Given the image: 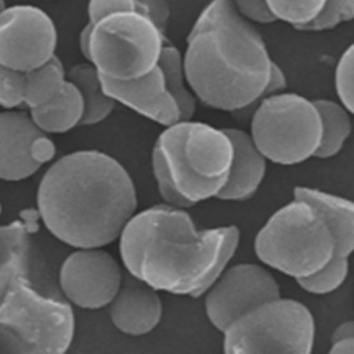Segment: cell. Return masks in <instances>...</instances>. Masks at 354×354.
<instances>
[{
	"instance_id": "cell-34",
	"label": "cell",
	"mask_w": 354,
	"mask_h": 354,
	"mask_svg": "<svg viewBox=\"0 0 354 354\" xmlns=\"http://www.w3.org/2000/svg\"><path fill=\"white\" fill-rule=\"evenodd\" d=\"M0 213H1V205H0Z\"/></svg>"
},
{
	"instance_id": "cell-19",
	"label": "cell",
	"mask_w": 354,
	"mask_h": 354,
	"mask_svg": "<svg viewBox=\"0 0 354 354\" xmlns=\"http://www.w3.org/2000/svg\"><path fill=\"white\" fill-rule=\"evenodd\" d=\"M66 80L79 90L83 100L84 112L80 126L97 124L112 113L116 102L105 94L98 72L91 64L73 65L66 72Z\"/></svg>"
},
{
	"instance_id": "cell-18",
	"label": "cell",
	"mask_w": 354,
	"mask_h": 354,
	"mask_svg": "<svg viewBox=\"0 0 354 354\" xmlns=\"http://www.w3.org/2000/svg\"><path fill=\"white\" fill-rule=\"evenodd\" d=\"M84 106L79 90L66 80L61 93L50 102L29 109V116L41 133H66L80 126Z\"/></svg>"
},
{
	"instance_id": "cell-31",
	"label": "cell",
	"mask_w": 354,
	"mask_h": 354,
	"mask_svg": "<svg viewBox=\"0 0 354 354\" xmlns=\"http://www.w3.org/2000/svg\"><path fill=\"white\" fill-rule=\"evenodd\" d=\"M328 354H354V337L332 342Z\"/></svg>"
},
{
	"instance_id": "cell-7",
	"label": "cell",
	"mask_w": 354,
	"mask_h": 354,
	"mask_svg": "<svg viewBox=\"0 0 354 354\" xmlns=\"http://www.w3.org/2000/svg\"><path fill=\"white\" fill-rule=\"evenodd\" d=\"M166 36L147 17L130 11L101 18L83 28L79 47L100 76L133 80L158 66Z\"/></svg>"
},
{
	"instance_id": "cell-22",
	"label": "cell",
	"mask_w": 354,
	"mask_h": 354,
	"mask_svg": "<svg viewBox=\"0 0 354 354\" xmlns=\"http://www.w3.org/2000/svg\"><path fill=\"white\" fill-rule=\"evenodd\" d=\"M322 122V138L314 158L328 159L335 156L343 148L351 133L350 112L339 102L330 100H313Z\"/></svg>"
},
{
	"instance_id": "cell-10",
	"label": "cell",
	"mask_w": 354,
	"mask_h": 354,
	"mask_svg": "<svg viewBox=\"0 0 354 354\" xmlns=\"http://www.w3.org/2000/svg\"><path fill=\"white\" fill-rule=\"evenodd\" d=\"M281 299L272 274L256 263L225 267L205 293V311L210 324L224 332L234 321L270 301Z\"/></svg>"
},
{
	"instance_id": "cell-15",
	"label": "cell",
	"mask_w": 354,
	"mask_h": 354,
	"mask_svg": "<svg viewBox=\"0 0 354 354\" xmlns=\"http://www.w3.org/2000/svg\"><path fill=\"white\" fill-rule=\"evenodd\" d=\"M109 317L118 330L129 336H142L153 330L162 319V299L153 288L129 275L109 303Z\"/></svg>"
},
{
	"instance_id": "cell-30",
	"label": "cell",
	"mask_w": 354,
	"mask_h": 354,
	"mask_svg": "<svg viewBox=\"0 0 354 354\" xmlns=\"http://www.w3.org/2000/svg\"><path fill=\"white\" fill-rule=\"evenodd\" d=\"M286 87V77L283 71L274 62L271 66V73H270V79H268V84L266 87V91L263 94V97H268L272 94H278L282 93V90Z\"/></svg>"
},
{
	"instance_id": "cell-4",
	"label": "cell",
	"mask_w": 354,
	"mask_h": 354,
	"mask_svg": "<svg viewBox=\"0 0 354 354\" xmlns=\"http://www.w3.org/2000/svg\"><path fill=\"white\" fill-rule=\"evenodd\" d=\"M37 209L0 225V354H66L75 336L72 306L44 293L30 275Z\"/></svg>"
},
{
	"instance_id": "cell-32",
	"label": "cell",
	"mask_w": 354,
	"mask_h": 354,
	"mask_svg": "<svg viewBox=\"0 0 354 354\" xmlns=\"http://www.w3.org/2000/svg\"><path fill=\"white\" fill-rule=\"evenodd\" d=\"M348 337H354V322L353 321H344L340 325H337L332 333L330 342L348 339Z\"/></svg>"
},
{
	"instance_id": "cell-33",
	"label": "cell",
	"mask_w": 354,
	"mask_h": 354,
	"mask_svg": "<svg viewBox=\"0 0 354 354\" xmlns=\"http://www.w3.org/2000/svg\"><path fill=\"white\" fill-rule=\"evenodd\" d=\"M6 7V1L4 0H0V11Z\"/></svg>"
},
{
	"instance_id": "cell-27",
	"label": "cell",
	"mask_w": 354,
	"mask_h": 354,
	"mask_svg": "<svg viewBox=\"0 0 354 354\" xmlns=\"http://www.w3.org/2000/svg\"><path fill=\"white\" fill-rule=\"evenodd\" d=\"M138 14L147 17L165 35L170 18L167 0H136Z\"/></svg>"
},
{
	"instance_id": "cell-8",
	"label": "cell",
	"mask_w": 354,
	"mask_h": 354,
	"mask_svg": "<svg viewBox=\"0 0 354 354\" xmlns=\"http://www.w3.org/2000/svg\"><path fill=\"white\" fill-rule=\"evenodd\" d=\"M250 116L249 136L266 160L292 166L315 156L322 138V122L308 98L296 93L263 97Z\"/></svg>"
},
{
	"instance_id": "cell-3",
	"label": "cell",
	"mask_w": 354,
	"mask_h": 354,
	"mask_svg": "<svg viewBox=\"0 0 354 354\" xmlns=\"http://www.w3.org/2000/svg\"><path fill=\"white\" fill-rule=\"evenodd\" d=\"M271 59L261 35L230 0H212L187 37L184 73L205 106L242 113L263 98Z\"/></svg>"
},
{
	"instance_id": "cell-6",
	"label": "cell",
	"mask_w": 354,
	"mask_h": 354,
	"mask_svg": "<svg viewBox=\"0 0 354 354\" xmlns=\"http://www.w3.org/2000/svg\"><path fill=\"white\" fill-rule=\"evenodd\" d=\"M254 252L263 264L299 281L322 271L333 259L336 243L321 214L293 199L260 228Z\"/></svg>"
},
{
	"instance_id": "cell-24",
	"label": "cell",
	"mask_w": 354,
	"mask_h": 354,
	"mask_svg": "<svg viewBox=\"0 0 354 354\" xmlns=\"http://www.w3.org/2000/svg\"><path fill=\"white\" fill-rule=\"evenodd\" d=\"M151 163H152V173L156 180L158 191H159L162 199L165 201V205L178 207V209L191 207L192 205L177 192V189L171 181V177L169 174V170L166 167V163L163 160V156L160 155V152L158 151L156 147H153V149H152Z\"/></svg>"
},
{
	"instance_id": "cell-9",
	"label": "cell",
	"mask_w": 354,
	"mask_h": 354,
	"mask_svg": "<svg viewBox=\"0 0 354 354\" xmlns=\"http://www.w3.org/2000/svg\"><path fill=\"white\" fill-rule=\"evenodd\" d=\"M221 333L224 354H311L315 322L303 303L281 297L238 318Z\"/></svg>"
},
{
	"instance_id": "cell-20",
	"label": "cell",
	"mask_w": 354,
	"mask_h": 354,
	"mask_svg": "<svg viewBox=\"0 0 354 354\" xmlns=\"http://www.w3.org/2000/svg\"><path fill=\"white\" fill-rule=\"evenodd\" d=\"M66 83V72L61 59L50 61L24 73V104L29 109L39 108L54 100Z\"/></svg>"
},
{
	"instance_id": "cell-5",
	"label": "cell",
	"mask_w": 354,
	"mask_h": 354,
	"mask_svg": "<svg viewBox=\"0 0 354 354\" xmlns=\"http://www.w3.org/2000/svg\"><path fill=\"white\" fill-rule=\"evenodd\" d=\"M177 192L192 206L216 198L224 188L231 163L232 142L223 129L194 120L167 126L155 145Z\"/></svg>"
},
{
	"instance_id": "cell-28",
	"label": "cell",
	"mask_w": 354,
	"mask_h": 354,
	"mask_svg": "<svg viewBox=\"0 0 354 354\" xmlns=\"http://www.w3.org/2000/svg\"><path fill=\"white\" fill-rule=\"evenodd\" d=\"M236 11L245 17L248 21L259 22V24H270L274 22L272 17L268 14L264 0H230Z\"/></svg>"
},
{
	"instance_id": "cell-11",
	"label": "cell",
	"mask_w": 354,
	"mask_h": 354,
	"mask_svg": "<svg viewBox=\"0 0 354 354\" xmlns=\"http://www.w3.org/2000/svg\"><path fill=\"white\" fill-rule=\"evenodd\" d=\"M57 28L51 17L32 4L0 11V65L26 73L55 55Z\"/></svg>"
},
{
	"instance_id": "cell-2",
	"label": "cell",
	"mask_w": 354,
	"mask_h": 354,
	"mask_svg": "<svg viewBox=\"0 0 354 354\" xmlns=\"http://www.w3.org/2000/svg\"><path fill=\"white\" fill-rule=\"evenodd\" d=\"M40 221L75 249L102 248L119 239L137 210V191L124 166L111 155L84 149L55 160L36 195Z\"/></svg>"
},
{
	"instance_id": "cell-16",
	"label": "cell",
	"mask_w": 354,
	"mask_h": 354,
	"mask_svg": "<svg viewBox=\"0 0 354 354\" xmlns=\"http://www.w3.org/2000/svg\"><path fill=\"white\" fill-rule=\"evenodd\" d=\"M40 134L28 113H0V180L21 181L40 169L29 155L30 142Z\"/></svg>"
},
{
	"instance_id": "cell-23",
	"label": "cell",
	"mask_w": 354,
	"mask_h": 354,
	"mask_svg": "<svg viewBox=\"0 0 354 354\" xmlns=\"http://www.w3.org/2000/svg\"><path fill=\"white\" fill-rule=\"evenodd\" d=\"M353 71H354V46L350 44L337 61L335 71V87L340 105L347 111L353 112L354 104V88H353Z\"/></svg>"
},
{
	"instance_id": "cell-14",
	"label": "cell",
	"mask_w": 354,
	"mask_h": 354,
	"mask_svg": "<svg viewBox=\"0 0 354 354\" xmlns=\"http://www.w3.org/2000/svg\"><path fill=\"white\" fill-rule=\"evenodd\" d=\"M100 76V75H98ZM102 88L115 102L156 122L165 127L180 122V109L167 91L159 66L133 80H111L100 76Z\"/></svg>"
},
{
	"instance_id": "cell-25",
	"label": "cell",
	"mask_w": 354,
	"mask_h": 354,
	"mask_svg": "<svg viewBox=\"0 0 354 354\" xmlns=\"http://www.w3.org/2000/svg\"><path fill=\"white\" fill-rule=\"evenodd\" d=\"M24 104V73L0 65V106L12 109Z\"/></svg>"
},
{
	"instance_id": "cell-29",
	"label": "cell",
	"mask_w": 354,
	"mask_h": 354,
	"mask_svg": "<svg viewBox=\"0 0 354 354\" xmlns=\"http://www.w3.org/2000/svg\"><path fill=\"white\" fill-rule=\"evenodd\" d=\"M57 152V147L54 144V141L47 137L44 133H41L40 136H37L29 147V155L32 158V160L39 165L41 167V165L48 163L50 160L54 159Z\"/></svg>"
},
{
	"instance_id": "cell-1",
	"label": "cell",
	"mask_w": 354,
	"mask_h": 354,
	"mask_svg": "<svg viewBox=\"0 0 354 354\" xmlns=\"http://www.w3.org/2000/svg\"><path fill=\"white\" fill-rule=\"evenodd\" d=\"M236 225L198 230L185 209L155 205L136 213L119 235L129 275L155 290L199 297L234 257Z\"/></svg>"
},
{
	"instance_id": "cell-13",
	"label": "cell",
	"mask_w": 354,
	"mask_h": 354,
	"mask_svg": "<svg viewBox=\"0 0 354 354\" xmlns=\"http://www.w3.org/2000/svg\"><path fill=\"white\" fill-rule=\"evenodd\" d=\"M122 281L118 260L101 248L73 250L62 261L58 275L65 300L84 310L109 306Z\"/></svg>"
},
{
	"instance_id": "cell-12",
	"label": "cell",
	"mask_w": 354,
	"mask_h": 354,
	"mask_svg": "<svg viewBox=\"0 0 354 354\" xmlns=\"http://www.w3.org/2000/svg\"><path fill=\"white\" fill-rule=\"evenodd\" d=\"M293 199L311 205L321 214L336 243V253L322 271L296 282L314 295L330 293L340 288L348 272V259L354 248V205L346 198L308 187H295Z\"/></svg>"
},
{
	"instance_id": "cell-26",
	"label": "cell",
	"mask_w": 354,
	"mask_h": 354,
	"mask_svg": "<svg viewBox=\"0 0 354 354\" xmlns=\"http://www.w3.org/2000/svg\"><path fill=\"white\" fill-rule=\"evenodd\" d=\"M130 11H137L136 0H88L87 4L88 24H94L112 14Z\"/></svg>"
},
{
	"instance_id": "cell-17",
	"label": "cell",
	"mask_w": 354,
	"mask_h": 354,
	"mask_svg": "<svg viewBox=\"0 0 354 354\" xmlns=\"http://www.w3.org/2000/svg\"><path fill=\"white\" fill-rule=\"evenodd\" d=\"M232 142V163L224 188L216 196L221 201H246L264 180L267 160L253 144L249 133L239 129H223Z\"/></svg>"
},
{
	"instance_id": "cell-21",
	"label": "cell",
	"mask_w": 354,
	"mask_h": 354,
	"mask_svg": "<svg viewBox=\"0 0 354 354\" xmlns=\"http://www.w3.org/2000/svg\"><path fill=\"white\" fill-rule=\"evenodd\" d=\"M158 66L163 75L167 91L171 94L180 109V119L191 120L196 109V98L188 87L184 73L183 55L178 48L166 41L162 48Z\"/></svg>"
}]
</instances>
